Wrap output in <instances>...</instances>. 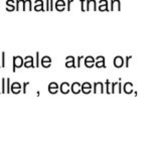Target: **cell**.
<instances>
[{
  "label": "cell",
  "instance_id": "cell-1",
  "mask_svg": "<svg viewBox=\"0 0 160 160\" xmlns=\"http://www.w3.org/2000/svg\"><path fill=\"white\" fill-rule=\"evenodd\" d=\"M23 66V58L21 57H13V68H12V71L13 73H15V69L16 68H21Z\"/></svg>",
  "mask_w": 160,
  "mask_h": 160
},
{
  "label": "cell",
  "instance_id": "cell-2",
  "mask_svg": "<svg viewBox=\"0 0 160 160\" xmlns=\"http://www.w3.org/2000/svg\"><path fill=\"white\" fill-rule=\"evenodd\" d=\"M81 91H82L83 94H85V95L90 94L92 92V85L89 83V82H86V83L82 84V86H81Z\"/></svg>",
  "mask_w": 160,
  "mask_h": 160
},
{
  "label": "cell",
  "instance_id": "cell-3",
  "mask_svg": "<svg viewBox=\"0 0 160 160\" xmlns=\"http://www.w3.org/2000/svg\"><path fill=\"white\" fill-rule=\"evenodd\" d=\"M91 8H93V10H97V9H98L96 0H87L86 11H89Z\"/></svg>",
  "mask_w": 160,
  "mask_h": 160
},
{
  "label": "cell",
  "instance_id": "cell-4",
  "mask_svg": "<svg viewBox=\"0 0 160 160\" xmlns=\"http://www.w3.org/2000/svg\"><path fill=\"white\" fill-rule=\"evenodd\" d=\"M95 67L97 68H106L105 66V57H102V56H99V57H96V63H95Z\"/></svg>",
  "mask_w": 160,
  "mask_h": 160
},
{
  "label": "cell",
  "instance_id": "cell-5",
  "mask_svg": "<svg viewBox=\"0 0 160 160\" xmlns=\"http://www.w3.org/2000/svg\"><path fill=\"white\" fill-rule=\"evenodd\" d=\"M61 92L63 93V95H67L69 91H71V86H69V83H67V82H64V83H62V85H61Z\"/></svg>",
  "mask_w": 160,
  "mask_h": 160
},
{
  "label": "cell",
  "instance_id": "cell-6",
  "mask_svg": "<svg viewBox=\"0 0 160 160\" xmlns=\"http://www.w3.org/2000/svg\"><path fill=\"white\" fill-rule=\"evenodd\" d=\"M81 86H82V85H81L80 83H78V82H77V83H74V84L72 85V87H71V91L73 92L74 95H78V94H80L81 92H82L81 91Z\"/></svg>",
  "mask_w": 160,
  "mask_h": 160
},
{
  "label": "cell",
  "instance_id": "cell-7",
  "mask_svg": "<svg viewBox=\"0 0 160 160\" xmlns=\"http://www.w3.org/2000/svg\"><path fill=\"white\" fill-rule=\"evenodd\" d=\"M98 90H100L101 94H103L104 93L103 83H101V82H96V83H94V93H95V94H97Z\"/></svg>",
  "mask_w": 160,
  "mask_h": 160
},
{
  "label": "cell",
  "instance_id": "cell-8",
  "mask_svg": "<svg viewBox=\"0 0 160 160\" xmlns=\"http://www.w3.org/2000/svg\"><path fill=\"white\" fill-rule=\"evenodd\" d=\"M11 92L13 94H19L20 92H21V86H20V84L17 83V82H15V83H13L11 86Z\"/></svg>",
  "mask_w": 160,
  "mask_h": 160
},
{
  "label": "cell",
  "instance_id": "cell-9",
  "mask_svg": "<svg viewBox=\"0 0 160 160\" xmlns=\"http://www.w3.org/2000/svg\"><path fill=\"white\" fill-rule=\"evenodd\" d=\"M58 85H57V83H51L49 85H48V92L51 93V94H57V91H58Z\"/></svg>",
  "mask_w": 160,
  "mask_h": 160
},
{
  "label": "cell",
  "instance_id": "cell-10",
  "mask_svg": "<svg viewBox=\"0 0 160 160\" xmlns=\"http://www.w3.org/2000/svg\"><path fill=\"white\" fill-rule=\"evenodd\" d=\"M34 10H35V11H44V8H43V2H42V0H35Z\"/></svg>",
  "mask_w": 160,
  "mask_h": 160
},
{
  "label": "cell",
  "instance_id": "cell-11",
  "mask_svg": "<svg viewBox=\"0 0 160 160\" xmlns=\"http://www.w3.org/2000/svg\"><path fill=\"white\" fill-rule=\"evenodd\" d=\"M66 8V2L63 0H57L56 3V9L57 11H63Z\"/></svg>",
  "mask_w": 160,
  "mask_h": 160
},
{
  "label": "cell",
  "instance_id": "cell-12",
  "mask_svg": "<svg viewBox=\"0 0 160 160\" xmlns=\"http://www.w3.org/2000/svg\"><path fill=\"white\" fill-rule=\"evenodd\" d=\"M14 0H7L6 1V10L7 11H13L14 9H16V7L13 5Z\"/></svg>",
  "mask_w": 160,
  "mask_h": 160
},
{
  "label": "cell",
  "instance_id": "cell-13",
  "mask_svg": "<svg viewBox=\"0 0 160 160\" xmlns=\"http://www.w3.org/2000/svg\"><path fill=\"white\" fill-rule=\"evenodd\" d=\"M114 66L116 68H121L123 66V58L121 57H116L114 58Z\"/></svg>",
  "mask_w": 160,
  "mask_h": 160
},
{
  "label": "cell",
  "instance_id": "cell-14",
  "mask_svg": "<svg viewBox=\"0 0 160 160\" xmlns=\"http://www.w3.org/2000/svg\"><path fill=\"white\" fill-rule=\"evenodd\" d=\"M24 1L25 0H16V10H19L20 8L24 10Z\"/></svg>",
  "mask_w": 160,
  "mask_h": 160
},
{
  "label": "cell",
  "instance_id": "cell-15",
  "mask_svg": "<svg viewBox=\"0 0 160 160\" xmlns=\"http://www.w3.org/2000/svg\"><path fill=\"white\" fill-rule=\"evenodd\" d=\"M23 66L25 68H34L35 66L33 64V59H30V61H25V63H23Z\"/></svg>",
  "mask_w": 160,
  "mask_h": 160
},
{
  "label": "cell",
  "instance_id": "cell-16",
  "mask_svg": "<svg viewBox=\"0 0 160 160\" xmlns=\"http://www.w3.org/2000/svg\"><path fill=\"white\" fill-rule=\"evenodd\" d=\"M116 4L118 6V9L120 10V2H119V0H118V1H117V0H112V1H111V10L114 9Z\"/></svg>",
  "mask_w": 160,
  "mask_h": 160
},
{
  "label": "cell",
  "instance_id": "cell-17",
  "mask_svg": "<svg viewBox=\"0 0 160 160\" xmlns=\"http://www.w3.org/2000/svg\"><path fill=\"white\" fill-rule=\"evenodd\" d=\"M28 8V10H31V0H25L24 1V10Z\"/></svg>",
  "mask_w": 160,
  "mask_h": 160
},
{
  "label": "cell",
  "instance_id": "cell-18",
  "mask_svg": "<svg viewBox=\"0 0 160 160\" xmlns=\"http://www.w3.org/2000/svg\"><path fill=\"white\" fill-rule=\"evenodd\" d=\"M85 63H96V58L92 56H88L85 57Z\"/></svg>",
  "mask_w": 160,
  "mask_h": 160
},
{
  "label": "cell",
  "instance_id": "cell-19",
  "mask_svg": "<svg viewBox=\"0 0 160 160\" xmlns=\"http://www.w3.org/2000/svg\"><path fill=\"white\" fill-rule=\"evenodd\" d=\"M98 10H100V11H109L108 4H105V5H99Z\"/></svg>",
  "mask_w": 160,
  "mask_h": 160
},
{
  "label": "cell",
  "instance_id": "cell-20",
  "mask_svg": "<svg viewBox=\"0 0 160 160\" xmlns=\"http://www.w3.org/2000/svg\"><path fill=\"white\" fill-rule=\"evenodd\" d=\"M66 67H67V68H76L74 61H68V62L66 63Z\"/></svg>",
  "mask_w": 160,
  "mask_h": 160
},
{
  "label": "cell",
  "instance_id": "cell-21",
  "mask_svg": "<svg viewBox=\"0 0 160 160\" xmlns=\"http://www.w3.org/2000/svg\"><path fill=\"white\" fill-rule=\"evenodd\" d=\"M6 83H7V90H6V93L8 94V93H10V92H11V86H10V79H9V78H7V79H6Z\"/></svg>",
  "mask_w": 160,
  "mask_h": 160
},
{
  "label": "cell",
  "instance_id": "cell-22",
  "mask_svg": "<svg viewBox=\"0 0 160 160\" xmlns=\"http://www.w3.org/2000/svg\"><path fill=\"white\" fill-rule=\"evenodd\" d=\"M5 83H6V79H5V78H2V91H1V93H2V94L6 93Z\"/></svg>",
  "mask_w": 160,
  "mask_h": 160
},
{
  "label": "cell",
  "instance_id": "cell-23",
  "mask_svg": "<svg viewBox=\"0 0 160 160\" xmlns=\"http://www.w3.org/2000/svg\"><path fill=\"white\" fill-rule=\"evenodd\" d=\"M41 63H52V59H51V57L46 56V57H42V59H41Z\"/></svg>",
  "mask_w": 160,
  "mask_h": 160
},
{
  "label": "cell",
  "instance_id": "cell-24",
  "mask_svg": "<svg viewBox=\"0 0 160 160\" xmlns=\"http://www.w3.org/2000/svg\"><path fill=\"white\" fill-rule=\"evenodd\" d=\"M124 90H125L127 93H130V92H131V84H126L125 87H124Z\"/></svg>",
  "mask_w": 160,
  "mask_h": 160
},
{
  "label": "cell",
  "instance_id": "cell-25",
  "mask_svg": "<svg viewBox=\"0 0 160 160\" xmlns=\"http://www.w3.org/2000/svg\"><path fill=\"white\" fill-rule=\"evenodd\" d=\"M1 67L2 68L5 67V52H2V64H1Z\"/></svg>",
  "mask_w": 160,
  "mask_h": 160
},
{
  "label": "cell",
  "instance_id": "cell-26",
  "mask_svg": "<svg viewBox=\"0 0 160 160\" xmlns=\"http://www.w3.org/2000/svg\"><path fill=\"white\" fill-rule=\"evenodd\" d=\"M81 10L83 12H85V0H81Z\"/></svg>",
  "mask_w": 160,
  "mask_h": 160
},
{
  "label": "cell",
  "instance_id": "cell-27",
  "mask_svg": "<svg viewBox=\"0 0 160 160\" xmlns=\"http://www.w3.org/2000/svg\"><path fill=\"white\" fill-rule=\"evenodd\" d=\"M95 63H85V66H86L88 69H91L93 67H95Z\"/></svg>",
  "mask_w": 160,
  "mask_h": 160
},
{
  "label": "cell",
  "instance_id": "cell-28",
  "mask_svg": "<svg viewBox=\"0 0 160 160\" xmlns=\"http://www.w3.org/2000/svg\"><path fill=\"white\" fill-rule=\"evenodd\" d=\"M84 58V57L83 56H80V57H78V58H77V61H78V64H77V67L78 68H80L81 67V61Z\"/></svg>",
  "mask_w": 160,
  "mask_h": 160
},
{
  "label": "cell",
  "instance_id": "cell-29",
  "mask_svg": "<svg viewBox=\"0 0 160 160\" xmlns=\"http://www.w3.org/2000/svg\"><path fill=\"white\" fill-rule=\"evenodd\" d=\"M109 85H110V83H109V80L106 81V93L107 94H110L111 92H110V90H109Z\"/></svg>",
  "mask_w": 160,
  "mask_h": 160
},
{
  "label": "cell",
  "instance_id": "cell-30",
  "mask_svg": "<svg viewBox=\"0 0 160 160\" xmlns=\"http://www.w3.org/2000/svg\"><path fill=\"white\" fill-rule=\"evenodd\" d=\"M36 67H39V52H36Z\"/></svg>",
  "mask_w": 160,
  "mask_h": 160
},
{
  "label": "cell",
  "instance_id": "cell-31",
  "mask_svg": "<svg viewBox=\"0 0 160 160\" xmlns=\"http://www.w3.org/2000/svg\"><path fill=\"white\" fill-rule=\"evenodd\" d=\"M28 85H29V83H27V82L23 84V94H25V93H26V87L28 86Z\"/></svg>",
  "mask_w": 160,
  "mask_h": 160
},
{
  "label": "cell",
  "instance_id": "cell-32",
  "mask_svg": "<svg viewBox=\"0 0 160 160\" xmlns=\"http://www.w3.org/2000/svg\"><path fill=\"white\" fill-rule=\"evenodd\" d=\"M73 2H74V0H69V1H68V6H67V9H68L69 11L71 10V4H72Z\"/></svg>",
  "mask_w": 160,
  "mask_h": 160
},
{
  "label": "cell",
  "instance_id": "cell-33",
  "mask_svg": "<svg viewBox=\"0 0 160 160\" xmlns=\"http://www.w3.org/2000/svg\"><path fill=\"white\" fill-rule=\"evenodd\" d=\"M51 63H41V66H42L43 68H49V67H51Z\"/></svg>",
  "mask_w": 160,
  "mask_h": 160
},
{
  "label": "cell",
  "instance_id": "cell-34",
  "mask_svg": "<svg viewBox=\"0 0 160 160\" xmlns=\"http://www.w3.org/2000/svg\"><path fill=\"white\" fill-rule=\"evenodd\" d=\"M105 4H108V1H107V0H100L99 5H105Z\"/></svg>",
  "mask_w": 160,
  "mask_h": 160
},
{
  "label": "cell",
  "instance_id": "cell-35",
  "mask_svg": "<svg viewBox=\"0 0 160 160\" xmlns=\"http://www.w3.org/2000/svg\"><path fill=\"white\" fill-rule=\"evenodd\" d=\"M53 9V0H49V10Z\"/></svg>",
  "mask_w": 160,
  "mask_h": 160
},
{
  "label": "cell",
  "instance_id": "cell-36",
  "mask_svg": "<svg viewBox=\"0 0 160 160\" xmlns=\"http://www.w3.org/2000/svg\"><path fill=\"white\" fill-rule=\"evenodd\" d=\"M68 61H74V57L73 56H69V57H67V62Z\"/></svg>",
  "mask_w": 160,
  "mask_h": 160
},
{
  "label": "cell",
  "instance_id": "cell-37",
  "mask_svg": "<svg viewBox=\"0 0 160 160\" xmlns=\"http://www.w3.org/2000/svg\"><path fill=\"white\" fill-rule=\"evenodd\" d=\"M116 85H117L116 83H113V84H112V93H115V88H116Z\"/></svg>",
  "mask_w": 160,
  "mask_h": 160
},
{
  "label": "cell",
  "instance_id": "cell-38",
  "mask_svg": "<svg viewBox=\"0 0 160 160\" xmlns=\"http://www.w3.org/2000/svg\"><path fill=\"white\" fill-rule=\"evenodd\" d=\"M0 93H1V92H0Z\"/></svg>",
  "mask_w": 160,
  "mask_h": 160
}]
</instances>
